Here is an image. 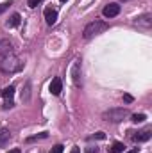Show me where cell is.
<instances>
[{"instance_id":"cell-16","label":"cell","mask_w":152,"mask_h":153,"mask_svg":"<svg viewBox=\"0 0 152 153\" xmlns=\"http://www.w3.org/2000/svg\"><path fill=\"white\" fill-rule=\"evenodd\" d=\"M48 137V134L47 132H41L38 135H32V137H27V143H32V141H38V139H47Z\"/></svg>"},{"instance_id":"cell-13","label":"cell","mask_w":152,"mask_h":153,"mask_svg":"<svg viewBox=\"0 0 152 153\" xmlns=\"http://www.w3.org/2000/svg\"><path fill=\"white\" fill-rule=\"evenodd\" d=\"M29 98H31V82L27 80L23 85V91H22V102H29Z\"/></svg>"},{"instance_id":"cell-11","label":"cell","mask_w":152,"mask_h":153,"mask_svg":"<svg viewBox=\"0 0 152 153\" xmlns=\"http://www.w3.org/2000/svg\"><path fill=\"white\" fill-rule=\"evenodd\" d=\"M11 139V132L7 128H0V148H4Z\"/></svg>"},{"instance_id":"cell-20","label":"cell","mask_w":152,"mask_h":153,"mask_svg":"<svg viewBox=\"0 0 152 153\" xmlns=\"http://www.w3.org/2000/svg\"><path fill=\"white\" fill-rule=\"evenodd\" d=\"M84 153H99V148L97 146H90V148H86Z\"/></svg>"},{"instance_id":"cell-23","label":"cell","mask_w":152,"mask_h":153,"mask_svg":"<svg viewBox=\"0 0 152 153\" xmlns=\"http://www.w3.org/2000/svg\"><path fill=\"white\" fill-rule=\"evenodd\" d=\"M123 100H125L127 103H131V102H132V96H131V94H123Z\"/></svg>"},{"instance_id":"cell-18","label":"cell","mask_w":152,"mask_h":153,"mask_svg":"<svg viewBox=\"0 0 152 153\" xmlns=\"http://www.w3.org/2000/svg\"><path fill=\"white\" fill-rule=\"evenodd\" d=\"M11 4H13L11 0H9V2H4V4H0V14H4V13L9 9V5H11Z\"/></svg>"},{"instance_id":"cell-9","label":"cell","mask_w":152,"mask_h":153,"mask_svg":"<svg viewBox=\"0 0 152 153\" xmlns=\"http://www.w3.org/2000/svg\"><path fill=\"white\" fill-rule=\"evenodd\" d=\"M136 25L149 29V27L152 25V14H143V16H138V18H136Z\"/></svg>"},{"instance_id":"cell-8","label":"cell","mask_w":152,"mask_h":153,"mask_svg":"<svg viewBox=\"0 0 152 153\" xmlns=\"http://www.w3.org/2000/svg\"><path fill=\"white\" fill-rule=\"evenodd\" d=\"M45 20H47L48 25H54V23L57 22V11L52 9V7H47V9H45Z\"/></svg>"},{"instance_id":"cell-5","label":"cell","mask_w":152,"mask_h":153,"mask_svg":"<svg viewBox=\"0 0 152 153\" xmlns=\"http://www.w3.org/2000/svg\"><path fill=\"white\" fill-rule=\"evenodd\" d=\"M13 53V43L9 39H0V57Z\"/></svg>"},{"instance_id":"cell-1","label":"cell","mask_w":152,"mask_h":153,"mask_svg":"<svg viewBox=\"0 0 152 153\" xmlns=\"http://www.w3.org/2000/svg\"><path fill=\"white\" fill-rule=\"evenodd\" d=\"M22 68H23L22 61H20L14 53H9V55L2 57V61H0V70H2L4 73H16V71H20Z\"/></svg>"},{"instance_id":"cell-15","label":"cell","mask_w":152,"mask_h":153,"mask_svg":"<svg viewBox=\"0 0 152 153\" xmlns=\"http://www.w3.org/2000/svg\"><path fill=\"white\" fill-rule=\"evenodd\" d=\"M123 144L122 143H113L111 144V148H109V153H123Z\"/></svg>"},{"instance_id":"cell-2","label":"cell","mask_w":152,"mask_h":153,"mask_svg":"<svg viewBox=\"0 0 152 153\" xmlns=\"http://www.w3.org/2000/svg\"><path fill=\"white\" fill-rule=\"evenodd\" d=\"M109 29V25L106 23V22H102V20H95V22H91V23H88L86 27H84V30H82V38L84 39H91L95 38V36H99V34H102V32H106Z\"/></svg>"},{"instance_id":"cell-21","label":"cell","mask_w":152,"mask_h":153,"mask_svg":"<svg viewBox=\"0 0 152 153\" xmlns=\"http://www.w3.org/2000/svg\"><path fill=\"white\" fill-rule=\"evenodd\" d=\"M93 139H106V134H104V132H97V134L93 135Z\"/></svg>"},{"instance_id":"cell-27","label":"cell","mask_w":152,"mask_h":153,"mask_svg":"<svg viewBox=\"0 0 152 153\" xmlns=\"http://www.w3.org/2000/svg\"><path fill=\"white\" fill-rule=\"evenodd\" d=\"M61 2H66V0H61Z\"/></svg>"},{"instance_id":"cell-24","label":"cell","mask_w":152,"mask_h":153,"mask_svg":"<svg viewBox=\"0 0 152 153\" xmlns=\"http://www.w3.org/2000/svg\"><path fill=\"white\" fill-rule=\"evenodd\" d=\"M9 153H22V152H20L18 148H14V150H11V152H9Z\"/></svg>"},{"instance_id":"cell-17","label":"cell","mask_w":152,"mask_h":153,"mask_svg":"<svg viewBox=\"0 0 152 153\" xmlns=\"http://www.w3.org/2000/svg\"><path fill=\"white\" fill-rule=\"evenodd\" d=\"M147 119L145 114H132V123H143Z\"/></svg>"},{"instance_id":"cell-25","label":"cell","mask_w":152,"mask_h":153,"mask_svg":"<svg viewBox=\"0 0 152 153\" xmlns=\"http://www.w3.org/2000/svg\"><path fill=\"white\" fill-rule=\"evenodd\" d=\"M72 153H79V148H77V146H74V148H72Z\"/></svg>"},{"instance_id":"cell-22","label":"cell","mask_w":152,"mask_h":153,"mask_svg":"<svg viewBox=\"0 0 152 153\" xmlns=\"http://www.w3.org/2000/svg\"><path fill=\"white\" fill-rule=\"evenodd\" d=\"M39 2H41V0H29V2H27V5H29V7H36Z\"/></svg>"},{"instance_id":"cell-10","label":"cell","mask_w":152,"mask_h":153,"mask_svg":"<svg viewBox=\"0 0 152 153\" xmlns=\"http://www.w3.org/2000/svg\"><path fill=\"white\" fill-rule=\"evenodd\" d=\"M152 135L150 130H141V132H138V135H134L132 139L136 141V143H145V141H149Z\"/></svg>"},{"instance_id":"cell-19","label":"cell","mask_w":152,"mask_h":153,"mask_svg":"<svg viewBox=\"0 0 152 153\" xmlns=\"http://www.w3.org/2000/svg\"><path fill=\"white\" fill-rule=\"evenodd\" d=\"M63 150H65L63 144H57V146H54V148L50 150V153H63Z\"/></svg>"},{"instance_id":"cell-3","label":"cell","mask_w":152,"mask_h":153,"mask_svg":"<svg viewBox=\"0 0 152 153\" xmlns=\"http://www.w3.org/2000/svg\"><path fill=\"white\" fill-rule=\"evenodd\" d=\"M127 116H129V111H127V109H123V107H114V109L106 111V112L102 114V117H104L106 121H111V123H120V121H123Z\"/></svg>"},{"instance_id":"cell-26","label":"cell","mask_w":152,"mask_h":153,"mask_svg":"<svg viewBox=\"0 0 152 153\" xmlns=\"http://www.w3.org/2000/svg\"><path fill=\"white\" fill-rule=\"evenodd\" d=\"M127 153H138V148H132L131 152H127Z\"/></svg>"},{"instance_id":"cell-6","label":"cell","mask_w":152,"mask_h":153,"mask_svg":"<svg viewBox=\"0 0 152 153\" xmlns=\"http://www.w3.org/2000/svg\"><path fill=\"white\" fill-rule=\"evenodd\" d=\"M61 91H63V82H61V78H59V76L52 78V82H50V93H52L54 96H57V94H61Z\"/></svg>"},{"instance_id":"cell-14","label":"cell","mask_w":152,"mask_h":153,"mask_svg":"<svg viewBox=\"0 0 152 153\" xmlns=\"http://www.w3.org/2000/svg\"><path fill=\"white\" fill-rule=\"evenodd\" d=\"M79 70H81V61L77 59L74 62V68H72V78H74L75 84H79Z\"/></svg>"},{"instance_id":"cell-4","label":"cell","mask_w":152,"mask_h":153,"mask_svg":"<svg viewBox=\"0 0 152 153\" xmlns=\"http://www.w3.org/2000/svg\"><path fill=\"white\" fill-rule=\"evenodd\" d=\"M2 96H4V107H5V109H11V107L14 105V102H13V96H14V87H13V85L5 87V89L2 91Z\"/></svg>"},{"instance_id":"cell-12","label":"cell","mask_w":152,"mask_h":153,"mask_svg":"<svg viewBox=\"0 0 152 153\" xmlns=\"http://www.w3.org/2000/svg\"><path fill=\"white\" fill-rule=\"evenodd\" d=\"M20 22H22V16H20L18 13H14V14L9 16V20H7V27H18Z\"/></svg>"},{"instance_id":"cell-7","label":"cell","mask_w":152,"mask_h":153,"mask_svg":"<svg viewBox=\"0 0 152 153\" xmlns=\"http://www.w3.org/2000/svg\"><path fill=\"white\" fill-rule=\"evenodd\" d=\"M118 13H120V5L118 4H109V5L104 7V16L106 18H114V16H118Z\"/></svg>"}]
</instances>
